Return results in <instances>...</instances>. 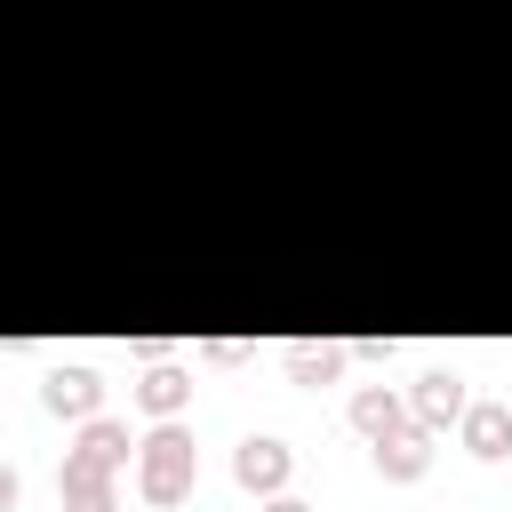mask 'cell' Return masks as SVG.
I'll return each mask as SVG.
<instances>
[{
	"label": "cell",
	"mask_w": 512,
	"mask_h": 512,
	"mask_svg": "<svg viewBox=\"0 0 512 512\" xmlns=\"http://www.w3.org/2000/svg\"><path fill=\"white\" fill-rule=\"evenodd\" d=\"M192 480H200V456H192V432H176V424H160L144 448H136V488L152 496V504H184L192 496Z\"/></svg>",
	"instance_id": "obj_1"
},
{
	"label": "cell",
	"mask_w": 512,
	"mask_h": 512,
	"mask_svg": "<svg viewBox=\"0 0 512 512\" xmlns=\"http://www.w3.org/2000/svg\"><path fill=\"white\" fill-rule=\"evenodd\" d=\"M408 408H416V424H424V432H440V424H464V408H472V400H464V376L432 368V376H416V400H408Z\"/></svg>",
	"instance_id": "obj_2"
},
{
	"label": "cell",
	"mask_w": 512,
	"mask_h": 512,
	"mask_svg": "<svg viewBox=\"0 0 512 512\" xmlns=\"http://www.w3.org/2000/svg\"><path fill=\"white\" fill-rule=\"evenodd\" d=\"M64 464H96V472H120V464H128V424H112V416H88V424H80V448H72Z\"/></svg>",
	"instance_id": "obj_3"
},
{
	"label": "cell",
	"mask_w": 512,
	"mask_h": 512,
	"mask_svg": "<svg viewBox=\"0 0 512 512\" xmlns=\"http://www.w3.org/2000/svg\"><path fill=\"white\" fill-rule=\"evenodd\" d=\"M424 464H432L424 424H400V432H384V440H376V472H384V480H424Z\"/></svg>",
	"instance_id": "obj_4"
},
{
	"label": "cell",
	"mask_w": 512,
	"mask_h": 512,
	"mask_svg": "<svg viewBox=\"0 0 512 512\" xmlns=\"http://www.w3.org/2000/svg\"><path fill=\"white\" fill-rule=\"evenodd\" d=\"M232 480H240V488H256V496H272V488L288 480V448H280V440H240Z\"/></svg>",
	"instance_id": "obj_5"
},
{
	"label": "cell",
	"mask_w": 512,
	"mask_h": 512,
	"mask_svg": "<svg viewBox=\"0 0 512 512\" xmlns=\"http://www.w3.org/2000/svg\"><path fill=\"white\" fill-rule=\"evenodd\" d=\"M96 392H104V384H96V368H48V384H40V400H48L56 416H88V408H96Z\"/></svg>",
	"instance_id": "obj_6"
},
{
	"label": "cell",
	"mask_w": 512,
	"mask_h": 512,
	"mask_svg": "<svg viewBox=\"0 0 512 512\" xmlns=\"http://www.w3.org/2000/svg\"><path fill=\"white\" fill-rule=\"evenodd\" d=\"M464 448H472V456H504V448H512V408L472 400V408H464Z\"/></svg>",
	"instance_id": "obj_7"
},
{
	"label": "cell",
	"mask_w": 512,
	"mask_h": 512,
	"mask_svg": "<svg viewBox=\"0 0 512 512\" xmlns=\"http://www.w3.org/2000/svg\"><path fill=\"white\" fill-rule=\"evenodd\" d=\"M352 424H360L368 440H384V432H400V424H408V408H400L384 384H360V392H352Z\"/></svg>",
	"instance_id": "obj_8"
},
{
	"label": "cell",
	"mask_w": 512,
	"mask_h": 512,
	"mask_svg": "<svg viewBox=\"0 0 512 512\" xmlns=\"http://www.w3.org/2000/svg\"><path fill=\"white\" fill-rule=\"evenodd\" d=\"M64 512H112V472H96V464H64Z\"/></svg>",
	"instance_id": "obj_9"
},
{
	"label": "cell",
	"mask_w": 512,
	"mask_h": 512,
	"mask_svg": "<svg viewBox=\"0 0 512 512\" xmlns=\"http://www.w3.org/2000/svg\"><path fill=\"white\" fill-rule=\"evenodd\" d=\"M288 376L296 384H336L344 376V344H296L288 352Z\"/></svg>",
	"instance_id": "obj_10"
},
{
	"label": "cell",
	"mask_w": 512,
	"mask_h": 512,
	"mask_svg": "<svg viewBox=\"0 0 512 512\" xmlns=\"http://www.w3.org/2000/svg\"><path fill=\"white\" fill-rule=\"evenodd\" d=\"M184 392H192V376H184V368H152V376L136 384V400H144L152 416H176V408H184Z\"/></svg>",
	"instance_id": "obj_11"
},
{
	"label": "cell",
	"mask_w": 512,
	"mask_h": 512,
	"mask_svg": "<svg viewBox=\"0 0 512 512\" xmlns=\"http://www.w3.org/2000/svg\"><path fill=\"white\" fill-rule=\"evenodd\" d=\"M264 512H312V504H296V496H272V504H264Z\"/></svg>",
	"instance_id": "obj_12"
}]
</instances>
